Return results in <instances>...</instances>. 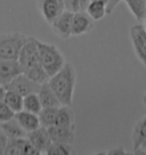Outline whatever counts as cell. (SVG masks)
Segmentation results:
<instances>
[{
    "label": "cell",
    "mask_w": 146,
    "mask_h": 155,
    "mask_svg": "<svg viewBox=\"0 0 146 155\" xmlns=\"http://www.w3.org/2000/svg\"><path fill=\"white\" fill-rule=\"evenodd\" d=\"M143 26H144V29L146 30V16H145V18H144V21H143Z\"/></svg>",
    "instance_id": "cell-35"
},
{
    "label": "cell",
    "mask_w": 146,
    "mask_h": 155,
    "mask_svg": "<svg viewBox=\"0 0 146 155\" xmlns=\"http://www.w3.org/2000/svg\"><path fill=\"white\" fill-rule=\"evenodd\" d=\"M38 6L45 21L49 24L64 10H66L64 0H39Z\"/></svg>",
    "instance_id": "cell-7"
},
{
    "label": "cell",
    "mask_w": 146,
    "mask_h": 155,
    "mask_svg": "<svg viewBox=\"0 0 146 155\" xmlns=\"http://www.w3.org/2000/svg\"><path fill=\"white\" fill-rule=\"evenodd\" d=\"M5 94H6V87L5 86H0V102L4 101Z\"/></svg>",
    "instance_id": "cell-30"
},
{
    "label": "cell",
    "mask_w": 146,
    "mask_h": 155,
    "mask_svg": "<svg viewBox=\"0 0 146 155\" xmlns=\"http://www.w3.org/2000/svg\"><path fill=\"white\" fill-rule=\"evenodd\" d=\"M26 137L23 138H8L7 147H6V155H23Z\"/></svg>",
    "instance_id": "cell-23"
},
{
    "label": "cell",
    "mask_w": 146,
    "mask_h": 155,
    "mask_svg": "<svg viewBox=\"0 0 146 155\" xmlns=\"http://www.w3.org/2000/svg\"><path fill=\"white\" fill-rule=\"evenodd\" d=\"M122 0H108V2H107L106 5V14L110 15L112 14L114 9L117 8V6L121 2Z\"/></svg>",
    "instance_id": "cell-28"
},
{
    "label": "cell",
    "mask_w": 146,
    "mask_h": 155,
    "mask_svg": "<svg viewBox=\"0 0 146 155\" xmlns=\"http://www.w3.org/2000/svg\"><path fill=\"white\" fill-rule=\"evenodd\" d=\"M130 39L136 56L146 68V30L143 24H136L130 29Z\"/></svg>",
    "instance_id": "cell-6"
},
{
    "label": "cell",
    "mask_w": 146,
    "mask_h": 155,
    "mask_svg": "<svg viewBox=\"0 0 146 155\" xmlns=\"http://www.w3.org/2000/svg\"><path fill=\"white\" fill-rule=\"evenodd\" d=\"M22 72L17 59H0V86H7L8 83Z\"/></svg>",
    "instance_id": "cell-10"
},
{
    "label": "cell",
    "mask_w": 146,
    "mask_h": 155,
    "mask_svg": "<svg viewBox=\"0 0 146 155\" xmlns=\"http://www.w3.org/2000/svg\"><path fill=\"white\" fill-rule=\"evenodd\" d=\"M7 143H8V137L6 136V134L2 131V129L0 128V155L5 154Z\"/></svg>",
    "instance_id": "cell-27"
},
{
    "label": "cell",
    "mask_w": 146,
    "mask_h": 155,
    "mask_svg": "<svg viewBox=\"0 0 146 155\" xmlns=\"http://www.w3.org/2000/svg\"><path fill=\"white\" fill-rule=\"evenodd\" d=\"M77 82V72L71 63H65L62 70L49 78L48 83L62 105L71 106L73 103L74 88Z\"/></svg>",
    "instance_id": "cell-2"
},
{
    "label": "cell",
    "mask_w": 146,
    "mask_h": 155,
    "mask_svg": "<svg viewBox=\"0 0 146 155\" xmlns=\"http://www.w3.org/2000/svg\"><path fill=\"white\" fill-rule=\"evenodd\" d=\"M134 153H135V154H146V145L144 146V147L139 148V150H134Z\"/></svg>",
    "instance_id": "cell-32"
},
{
    "label": "cell",
    "mask_w": 146,
    "mask_h": 155,
    "mask_svg": "<svg viewBox=\"0 0 146 155\" xmlns=\"http://www.w3.org/2000/svg\"><path fill=\"white\" fill-rule=\"evenodd\" d=\"M143 102H144V105H145V107H146V92L144 94V97H143Z\"/></svg>",
    "instance_id": "cell-34"
},
{
    "label": "cell",
    "mask_w": 146,
    "mask_h": 155,
    "mask_svg": "<svg viewBox=\"0 0 146 155\" xmlns=\"http://www.w3.org/2000/svg\"><path fill=\"white\" fill-rule=\"evenodd\" d=\"M89 1H98V2H103V4H106L108 2V0H89Z\"/></svg>",
    "instance_id": "cell-33"
},
{
    "label": "cell",
    "mask_w": 146,
    "mask_h": 155,
    "mask_svg": "<svg viewBox=\"0 0 146 155\" xmlns=\"http://www.w3.org/2000/svg\"><path fill=\"white\" fill-rule=\"evenodd\" d=\"M38 95H39L42 108H45V107H59L62 105L48 82H45L40 86Z\"/></svg>",
    "instance_id": "cell-14"
},
{
    "label": "cell",
    "mask_w": 146,
    "mask_h": 155,
    "mask_svg": "<svg viewBox=\"0 0 146 155\" xmlns=\"http://www.w3.org/2000/svg\"><path fill=\"white\" fill-rule=\"evenodd\" d=\"M37 45L39 49L40 61H41L42 68H45L49 78L53 77L65 65L66 63L65 57L61 53V50L54 45L45 44L39 40H37Z\"/></svg>",
    "instance_id": "cell-3"
},
{
    "label": "cell",
    "mask_w": 146,
    "mask_h": 155,
    "mask_svg": "<svg viewBox=\"0 0 146 155\" xmlns=\"http://www.w3.org/2000/svg\"><path fill=\"white\" fill-rule=\"evenodd\" d=\"M4 102H5L15 113H17V112H20L23 110V96L20 95V94H17L16 91L7 90V89H6Z\"/></svg>",
    "instance_id": "cell-21"
},
{
    "label": "cell",
    "mask_w": 146,
    "mask_h": 155,
    "mask_svg": "<svg viewBox=\"0 0 146 155\" xmlns=\"http://www.w3.org/2000/svg\"><path fill=\"white\" fill-rule=\"evenodd\" d=\"M131 14L136 17L138 22H143L146 16V1L145 0H124Z\"/></svg>",
    "instance_id": "cell-20"
},
{
    "label": "cell",
    "mask_w": 146,
    "mask_h": 155,
    "mask_svg": "<svg viewBox=\"0 0 146 155\" xmlns=\"http://www.w3.org/2000/svg\"><path fill=\"white\" fill-rule=\"evenodd\" d=\"M37 40L38 39L29 37L28 41L21 49L17 61L22 68V72L25 75H28L35 82L42 84L45 82H48L49 75L41 65Z\"/></svg>",
    "instance_id": "cell-1"
},
{
    "label": "cell",
    "mask_w": 146,
    "mask_h": 155,
    "mask_svg": "<svg viewBox=\"0 0 146 155\" xmlns=\"http://www.w3.org/2000/svg\"><path fill=\"white\" fill-rule=\"evenodd\" d=\"M65 1V7L68 10L71 12H78L80 10V2L81 0H64Z\"/></svg>",
    "instance_id": "cell-26"
},
{
    "label": "cell",
    "mask_w": 146,
    "mask_h": 155,
    "mask_svg": "<svg viewBox=\"0 0 146 155\" xmlns=\"http://www.w3.org/2000/svg\"><path fill=\"white\" fill-rule=\"evenodd\" d=\"M145 1H146V0H145Z\"/></svg>",
    "instance_id": "cell-36"
},
{
    "label": "cell",
    "mask_w": 146,
    "mask_h": 155,
    "mask_svg": "<svg viewBox=\"0 0 146 155\" xmlns=\"http://www.w3.org/2000/svg\"><path fill=\"white\" fill-rule=\"evenodd\" d=\"M15 119L18 121V123L23 127V129L26 132H31V131L35 130V129L41 127L39 115L31 113V112L24 111V110L15 113Z\"/></svg>",
    "instance_id": "cell-13"
},
{
    "label": "cell",
    "mask_w": 146,
    "mask_h": 155,
    "mask_svg": "<svg viewBox=\"0 0 146 155\" xmlns=\"http://www.w3.org/2000/svg\"><path fill=\"white\" fill-rule=\"evenodd\" d=\"M88 2H89V0H81V2H80V10H85L86 9V7H87Z\"/></svg>",
    "instance_id": "cell-31"
},
{
    "label": "cell",
    "mask_w": 146,
    "mask_h": 155,
    "mask_svg": "<svg viewBox=\"0 0 146 155\" xmlns=\"http://www.w3.org/2000/svg\"><path fill=\"white\" fill-rule=\"evenodd\" d=\"M74 12L71 10H64L61 15H58L56 18L50 23L54 32L62 39H68L72 32V21Z\"/></svg>",
    "instance_id": "cell-8"
},
{
    "label": "cell",
    "mask_w": 146,
    "mask_h": 155,
    "mask_svg": "<svg viewBox=\"0 0 146 155\" xmlns=\"http://www.w3.org/2000/svg\"><path fill=\"white\" fill-rule=\"evenodd\" d=\"M106 154H111V155H119V154H127L126 150H123V147H115V148H112L107 152Z\"/></svg>",
    "instance_id": "cell-29"
},
{
    "label": "cell",
    "mask_w": 146,
    "mask_h": 155,
    "mask_svg": "<svg viewBox=\"0 0 146 155\" xmlns=\"http://www.w3.org/2000/svg\"><path fill=\"white\" fill-rule=\"evenodd\" d=\"M57 110H58V107H45L41 110V112L38 114L41 127L49 128L55 124Z\"/></svg>",
    "instance_id": "cell-22"
},
{
    "label": "cell",
    "mask_w": 146,
    "mask_h": 155,
    "mask_svg": "<svg viewBox=\"0 0 146 155\" xmlns=\"http://www.w3.org/2000/svg\"><path fill=\"white\" fill-rule=\"evenodd\" d=\"M134 150H139L146 144V115L136 123L131 135Z\"/></svg>",
    "instance_id": "cell-16"
},
{
    "label": "cell",
    "mask_w": 146,
    "mask_h": 155,
    "mask_svg": "<svg viewBox=\"0 0 146 155\" xmlns=\"http://www.w3.org/2000/svg\"><path fill=\"white\" fill-rule=\"evenodd\" d=\"M94 21L89 15L87 14L86 10H78L74 12L72 21V32L71 35L78 37L88 32H90L94 28Z\"/></svg>",
    "instance_id": "cell-9"
},
{
    "label": "cell",
    "mask_w": 146,
    "mask_h": 155,
    "mask_svg": "<svg viewBox=\"0 0 146 155\" xmlns=\"http://www.w3.org/2000/svg\"><path fill=\"white\" fill-rule=\"evenodd\" d=\"M73 153L72 144H66V143H54L49 146L46 154L47 155H71Z\"/></svg>",
    "instance_id": "cell-24"
},
{
    "label": "cell",
    "mask_w": 146,
    "mask_h": 155,
    "mask_svg": "<svg viewBox=\"0 0 146 155\" xmlns=\"http://www.w3.org/2000/svg\"><path fill=\"white\" fill-rule=\"evenodd\" d=\"M23 110L34 114H39L42 110V105L40 102L38 92H32L23 97Z\"/></svg>",
    "instance_id": "cell-18"
},
{
    "label": "cell",
    "mask_w": 146,
    "mask_h": 155,
    "mask_svg": "<svg viewBox=\"0 0 146 155\" xmlns=\"http://www.w3.org/2000/svg\"><path fill=\"white\" fill-rule=\"evenodd\" d=\"M87 14L94 19V21H101L105 17L106 14V4L98 2V1H89L86 7Z\"/></svg>",
    "instance_id": "cell-19"
},
{
    "label": "cell",
    "mask_w": 146,
    "mask_h": 155,
    "mask_svg": "<svg viewBox=\"0 0 146 155\" xmlns=\"http://www.w3.org/2000/svg\"><path fill=\"white\" fill-rule=\"evenodd\" d=\"M29 37L21 33L0 34V59H18Z\"/></svg>",
    "instance_id": "cell-4"
},
{
    "label": "cell",
    "mask_w": 146,
    "mask_h": 155,
    "mask_svg": "<svg viewBox=\"0 0 146 155\" xmlns=\"http://www.w3.org/2000/svg\"><path fill=\"white\" fill-rule=\"evenodd\" d=\"M26 138L29 139V141L32 145L40 152V154L45 153L49 148V146L51 144V139H50V136H49L48 129L45 128V127H40L35 130L28 132Z\"/></svg>",
    "instance_id": "cell-11"
},
{
    "label": "cell",
    "mask_w": 146,
    "mask_h": 155,
    "mask_svg": "<svg viewBox=\"0 0 146 155\" xmlns=\"http://www.w3.org/2000/svg\"><path fill=\"white\" fill-rule=\"evenodd\" d=\"M40 86H41L40 83L33 81L28 75H25L24 73H21L6 86V89L16 91L17 94H20L24 97L29 94H32V92H38Z\"/></svg>",
    "instance_id": "cell-5"
},
{
    "label": "cell",
    "mask_w": 146,
    "mask_h": 155,
    "mask_svg": "<svg viewBox=\"0 0 146 155\" xmlns=\"http://www.w3.org/2000/svg\"><path fill=\"white\" fill-rule=\"evenodd\" d=\"M15 117V112L4 101L0 102V123Z\"/></svg>",
    "instance_id": "cell-25"
},
{
    "label": "cell",
    "mask_w": 146,
    "mask_h": 155,
    "mask_svg": "<svg viewBox=\"0 0 146 155\" xmlns=\"http://www.w3.org/2000/svg\"><path fill=\"white\" fill-rule=\"evenodd\" d=\"M0 128L2 129V131L5 132L8 138H23L28 135V132L23 129V127L21 126L15 117L6 122H1Z\"/></svg>",
    "instance_id": "cell-15"
},
{
    "label": "cell",
    "mask_w": 146,
    "mask_h": 155,
    "mask_svg": "<svg viewBox=\"0 0 146 155\" xmlns=\"http://www.w3.org/2000/svg\"><path fill=\"white\" fill-rule=\"evenodd\" d=\"M54 126H63V127H71L74 126V113L71 110V106L61 105L57 110L56 120Z\"/></svg>",
    "instance_id": "cell-17"
},
{
    "label": "cell",
    "mask_w": 146,
    "mask_h": 155,
    "mask_svg": "<svg viewBox=\"0 0 146 155\" xmlns=\"http://www.w3.org/2000/svg\"><path fill=\"white\" fill-rule=\"evenodd\" d=\"M50 136V139L54 143H66L72 144L74 140V130L75 127H63V126H51L47 128Z\"/></svg>",
    "instance_id": "cell-12"
}]
</instances>
